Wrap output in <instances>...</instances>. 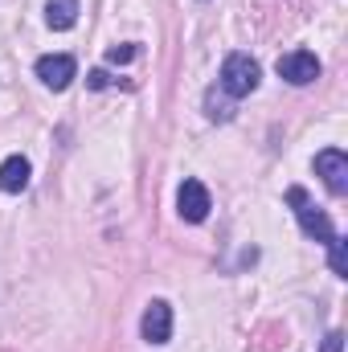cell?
<instances>
[{"label":"cell","instance_id":"1","mask_svg":"<svg viewBox=\"0 0 348 352\" xmlns=\"http://www.w3.org/2000/svg\"><path fill=\"white\" fill-rule=\"evenodd\" d=\"M259 78H262V70L250 54H230V58L221 62L217 87H221V94H230V98H246V94L259 90Z\"/></svg>","mask_w":348,"mask_h":352},{"label":"cell","instance_id":"2","mask_svg":"<svg viewBox=\"0 0 348 352\" xmlns=\"http://www.w3.org/2000/svg\"><path fill=\"white\" fill-rule=\"evenodd\" d=\"M287 201H291V209H295V217H299V226H303V234L307 238H316V242H332L336 238V230H332V221H328V213L303 192V188H287Z\"/></svg>","mask_w":348,"mask_h":352},{"label":"cell","instance_id":"3","mask_svg":"<svg viewBox=\"0 0 348 352\" xmlns=\"http://www.w3.org/2000/svg\"><path fill=\"white\" fill-rule=\"evenodd\" d=\"M279 78H287L291 87H307L320 78V58L307 54V50H291L279 58Z\"/></svg>","mask_w":348,"mask_h":352},{"label":"cell","instance_id":"4","mask_svg":"<svg viewBox=\"0 0 348 352\" xmlns=\"http://www.w3.org/2000/svg\"><path fill=\"white\" fill-rule=\"evenodd\" d=\"M37 78L50 90H66L78 78V62L70 54H50V58H37Z\"/></svg>","mask_w":348,"mask_h":352},{"label":"cell","instance_id":"5","mask_svg":"<svg viewBox=\"0 0 348 352\" xmlns=\"http://www.w3.org/2000/svg\"><path fill=\"white\" fill-rule=\"evenodd\" d=\"M140 332H144L148 344H168V336H173V307H168L164 299H152V303L144 307Z\"/></svg>","mask_w":348,"mask_h":352},{"label":"cell","instance_id":"6","mask_svg":"<svg viewBox=\"0 0 348 352\" xmlns=\"http://www.w3.org/2000/svg\"><path fill=\"white\" fill-rule=\"evenodd\" d=\"M176 205H180V217L184 221H205L209 217V209H213V201H209V188L201 184V180H184L180 184V192H176Z\"/></svg>","mask_w":348,"mask_h":352},{"label":"cell","instance_id":"7","mask_svg":"<svg viewBox=\"0 0 348 352\" xmlns=\"http://www.w3.org/2000/svg\"><path fill=\"white\" fill-rule=\"evenodd\" d=\"M316 173L324 176V184H328V192H348V156L340 148H328V152H320L316 156Z\"/></svg>","mask_w":348,"mask_h":352},{"label":"cell","instance_id":"8","mask_svg":"<svg viewBox=\"0 0 348 352\" xmlns=\"http://www.w3.org/2000/svg\"><path fill=\"white\" fill-rule=\"evenodd\" d=\"M29 176H33V168H29L25 156H8L0 164V192H21L29 184Z\"/></svg>","mask_w":348,"mask_h":352},{"label":"cell","instance_id":"9","mask_svg":"<svg viewBox=\"0 0 348 352\" xmlns=\"http://www.w3.org/2000/svg\"><path fill=\"white\" fill-rule=\"evenodd\" d=\"M78 21V0H50L45 4V25L50 29H74Z\"/></svg>","mask_w":348,"mask_h":352},{"label":"cell","instance_id":"10","mask_svg":"<svg viewBox=\"0 0 348 352\" xmlns=\"http://www.w3.org/2000/svg\"><path fill=\"white\" fill-rule=\"evenodd\" d=\"M328 263H332L336 274H348V254H345V238H340V234L328 242Z\"/></svg>","mask_w":348,"mask_h":352},{"label":"cell","instance_id":"11","mask_svg":"<svg viewBox=\"0 0 348 352\" xmlns=\"http://www.w3.org/2000/svg\"><path fill=\"white\" fill-rule=\"evenodd\" d=\"M135 58V45H111L107 50V62H115V66H123V62H131Z\"/></svg>","mask_w":348,"mask_h":352},{"label":"cell","instance_id":"12","mask_svg":"<svg viewBox=\"0 0 348 352\" xmlns=\"http://www.w3.org/2000/svg\"><path fill=\"white\" fill-rule=\"evenodd\" d=\"M230 115H234L230 102H217V94H209V119H221V123H226Z\"/></svg>","mask_w":348,"mask_h":352},{"label":"cell","instance_id":"13","mask_svg":"<svg viewBox=\"0 0 348 352\" xmlns=\"http://www.w3.org/2000/svg\"><path fill=\"white\" fill-rule=\"evenodd\" d=\"M87 87H90V90H107V87H111V74H107V70H90Z\"/></svg>","mask_w":348,"mask_h":352},{"label":"cell","instance_id":"14","mask_svg":"<svg viewBox=\"0 0 348 352\" xmlns=\"http://www.w3.org/2000/svg\"><path fill=\"white\" fill-rule=\"evenodd\" d=\"M340 349H345V336H340V332H328V340H324L320 352H340Z\"/></svg>","mask_w":348,"mask_h":352}]
</instances>
